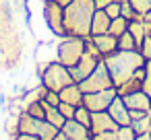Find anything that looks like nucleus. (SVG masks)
<instances>
[{
	"label": "nucleus",
	"instance_id": "obj_1",
	"mask_svg": "<svg viewBox=\"0 0 151 140\" xmlns=\"http://www.w3.org/2000/svg\"><path fill=\"white\" fill-rule=\"evenodd\" d=\"M108 70H110V76L114 80V87H120L124 80H128L139 68L145 66V58L139 50H116L112 54H108L104 58Z\"/></svg>",
	"mask_w": 151,
	"mask_h": 140
},
{
	"label": "nucleus",
	"instance_id": "obj_2",
	"mask_svg": "<svg viewBox=\"0 0 151 140\" xmlns=\"http://www.w3.org/2000/svg\"><path fill=\"white\" fill-rule=\"evenodd\" d=\"M95 15L93 0H73L64 6V33L77 37H91V19Z\"/></svg>",
	"mask_w": 151,
	"mask_h": 140
},
{
	"label": "nucleus",
	"instance_id": "obj_3",
	"mask_svg": "<svg viewBox=\"0 0 151 140\" xmlns=\"http://www.w3.org/2000/svg\"><path fill=\"white\" fill-rule=\"evenodd\" d=\"M40 80H42V85H44L46 89L56 91V93H60L64 87H68V85L75 82V78H73V74H70V68L64 66V64L58 62V60L46 64V68H44L42 74H40Z\"/></svg>",
	"mask_w": 151,
	"mask_h": 140
},
{
	"label": "nucleus",
	"instance_id": "obj_4",
	"mask_svg": "<svg viewBox=\"0 0 151 140\" xmlns=\"http://www.w3.org/2000/svg\"><path fill=\"white\" fill-rule=\"evenodd\" d=\"M83 54H85V37H77V35L60 37V41L56 45V60L58 62H62L68 68H73L81 60Z\"/></svg>",
	"mask_w": 151,
	"mask_h": 140
},
{
	"label": "nucleus",
	"instance_id": "obj_5",
	"mask_svg": "<svg viewBox=\"0 0 151 140\" xmlns=\"http://www.w3.org/2000/svg\"><path fill=\"white\" fill-rule=\"evenodd\" d=\"M79 85H81L83 93H95V91H104V89L114 87V80H112V76H110V70H108L106 62L99 60L97 66H95V70H93L85 80H81Z\"/></svg>",
	"mask_w": 151,
	"mask_h": 140
},
{
	"label": "nucleus",
	"instance_id": "obj_6",
	"mask_svg": "<svg viewBox=\"0 0 151 140\" xmlns=\"http://www.w3.org/2000/svg\"><path fill=\"white\" fill-rule=\"evenodd\" d=\"M44 21H46L48 29L56 37H64L66 35L64 33V6L46 0V4H44Z\"/></svg>",
	"mask_w": 151,
	"mask_h": 140
},
{
	"label": "nucleus",
	"instance_id": "obj_7",
	"mask_svg": "<svg viewBox=\"0 0 151 140\" xmlns=\"http://www.w3.org/2000/svg\"><path fill=\"white\" fill-rule=\"evenodd\" d=\"M116 97H118V89H116V87H110V89H104V91L85 93L83 105H87L91 111H108L110 103H112Z\"/></svg>",
	"mask_w": 151,
	"mask_h": 140
},
{
	"label": "nucleus",
	"instance_id": "obj_8",
	"mask_svg": "<svg viewBox=\"0 0 151 140\" xmlns=\"http://www.w3.org/2000/svg\"><path fill=\"white\" fill-rule=\"evenodd\" d=\"M104 60V58H101ZM97 62H99V58H95V56H91L89 52H85L83 56H81V60L70 68V74H73V78H75V82H81V80H85L93 70H95V66H97Z\"/></svg>",
	"mask_w": 151,
	"mask_h": 140
},
{
	"label": "nucleus",
	"instance_id": "obj_9",
	"mask_svg": "<svg viewBox=\"0 0 151 140\" xmlns=\"http://www.w3.org/2000/svg\"><path fill=\"white\" fill-rule=\"evenodd\" d=\"M120 126L114 122V117L108 111H93L91 115V132L99 134V132H116Z\"/></svg>",
	"mask_w": 151,
	"mask_h": 140
},
{
	"label": "nucleus",
	"instance_id": "obj_10",
	"mask_svg": "<svg viewBox=\"0 0 151 140\" xmlns=\"http://www.w3.org/2000/svg\"><path fill=\"white\" fill-rule=\"evenodd\" d=\"M108 113L114 117V122H116L118 126H130V109H128V105L124 103V99H122L120 95L110 103Z\"/></svg>",
	"mask_w": 151,
	"mask_h": 140
},
{
	"label": "nucleus",
	"instance_id": "obj_11",
	"mask_svg": "<svg viewBox=\"0 0 151 140\" xmlns=\"http://www.w3.org/2000/svg\"><path fill=\"white\" fill-rule=\"evenodd\" d=\"M62 132H64V134H66L70 140H91V138H93V132H91V128L83 126V124H81V122H77L75 117L64 122V128H62Z\"/></svg>",
	"mask_w": 151,
	"mask_h": 140
},
{
	"label": "nucleus",
	"instance_id": "obj_12",
	"mask_svg": "<svg viewBox=\"0 0 151 140\" xmlns=\"http://www.w3.org/2000/svg\"><path fill=\"white\" fill-rule=\"evenodd\" d=\"M124 103L128 105V109H143V111H151V97L141 89V91H134V93H128L122 97Z\"/></svg>",
	"mask_w": 151,
	"mask_h": 140
},
{
	"label": "nucleus",
	"instance_id": "obj_13",
	"mask_svg": "<svg viewBox=\"0 0 151 140\" xmlns=\"http://www.w3.org/2000/svg\"><path fill=\"white\" fill-rule=\"evenodd\" d=\"M91 41L97 45V50H99V54L106 58L108 54H112V52H116L118 50V37L116 35H112V33H101V35H91Z\"/></svg>",
	"mask_w": 151,
	"mask_h": 140
},
{
	"label": "nucleus",
	"instance_id": "obj_14",
	"mask_svg": "<svg viewBox=\"0 0 151 140\" xmlns=\"http://www.w3.org/2000/svg\"><path fill=\"white\" fill-rule=\"evenodd\" d=\"M58 95H60V101L70 103V105H75V107L83 105V99H85V93H83V89H81L79 82H73V85L64 87Z\"/></svg>",
	"mask_w": 151,
	"mask_h": 140
},
{
	"label": "nucleus",
	"instance_id": "obj_15",
	"mask_svg": "<svg viewBox=\"0 0 151 140\" xmlns=\"http://www.w3.org/2000/svg\"><path fill=\"white\" fill-rule=\"evenodd\" d=\"M143 78H145V66L143 68H139L128 80H124L120 87H116L118 89V95L120 97H124V95H128V93H134V91H141L143 89Z\"/></svg>",
	"mask_w": 151,
	"mask_h": 140
},
{
	"label": "nucleus",
	"instance_id": "obj_16",
	"mask_svg": "<svg viewBox=\"0 0 151 140\" xmlns=\"http://www.w3.org/2000/svg\"><path fill=\"white\" fill-rule=\"evenodd\" d=\"M110 23H112V19L108 17V13L101 11V9H95V15L91 19V35L108 33L110 31Z\"/></svg>",
	"mask_w": 151,
	"mask_h": 140
},
{
	"label": "nucleus",
	"instance_id": "obj_17",
	"mask_svg": "<svg viewBox=\"0 0 151 140\" xmlns=\"http://www.w3.org/2000/svg\"><path fill=\"white\" fill-rule=\"evenodd\" d=\"M46 119H48L52 126H56L58 130H62V128H64V122H66V117L60 113L58 107H48V105H46Z\"/></svg>",
	"mask_w": 151,
	"mask_h": 140
},
{
	"label": "nucleus",
	"instance_id": "obj_18",
	"mask_svg": "<svg viewBox=\"0 0 151 140\" xmlns=\"http://www.w3.org/2000/svg\"><path fill=\"white\" fill-rule=\"evenodd\" d=\"M128 19H124L122 15L120 17H116V19H112V23H110V31L108 33H112V35H116V37H120L124 31H128Z\"/></svg>",
	"mask_w": 151,
	"mask_h": 140
},
{
	"label": "nucleus",
	"instance_id": "obj_19",
	"mask_svg": "<svg viewBox=\"0 0 151 140\" xmlns=\"http://www.w3.org/2000/svg\"><path fill=\"white\" fill-rule=\"evenodd\" d=\"M25 113H29L31 117H40V119H46V105L42 101H31L23 107Z\"/></svg>",
	"mask_w": 151,
	"mask_h": 140
},
{
	"label": "nucleus",
	"instance_id": "obj_20",
	"mask_svg": "<svg viewBox=\"0 0 151 140\" xmlns=\"http://www.w3.org/2000/svg\"><path fill=\"white\" fill-rule=\"evenodd\" d=\"M130 128H132L137 134H147V132H151V113L143 115L141 119H132V122H130Z\"/></svg>",
	"mask_w": 151,
	"mask_h": 140
},
{
	"label": "nucleus",
	"instance_id": "obj_21",
	"mask_svg": "<svg viewBox=\"0 0 151 140\" xmlns=\"http://www.w3.org/2000/svg\"><path fill=\"white\" fill-rule=\"evenodd\" d=\"M118 50H139V45H137V41H134V37H132V33L130 31H124L120 37H118Z\"/></svg>",
	"mask_w": 151,
	"mask_h": 140
},
{
	"label": "nucleus",
	"instance_id": "obj_22",
	"mask_svg": "<svg viewBox=\"0 0 151 140\" xmlns=\"http://www.w3.org/2000/svg\"><path fill=\"white\" fill-rule=\"evenodd\" d=\"M91 115H93V111H91L87 105H79L77 111H75V119L81 122V124L87 126V128H91Z\"/></svg>",
	"mask_w": 151,
	"mask_h": 140
},
{
	"label": "nucleus",
	"instance_id": "obj_23",
	"mask_svg": "<svg viewBox=\"0 0 151 140\" xmlns=\"http://www.w3.org/2000/svg\"><path fill=\"white\" fill-rule=\"evenodd\" d=\"M42 103L48 105V107H58V105H60V95H58L56 91L46 89V93H44V97H42Z\"/></svg>",
	"mask_w": 151,
	"mask_h": 140
},
{
	"label": "nucleus",
	"instance_id": "obj_24",
	"mask_svg": "<svg viewBox=\"0 0 151 140\" xmlns=\"http://www.w3.org/2000/svg\"><path fill=\"white\" fill-rule=\"evenodd\" d=\"M124 19H128V21H137V19H143V15H139L137 11H134V6L130 4V2H122V13H120Z\"/></svg>",
	"mask_w": 151,
	"mask_h": 140
},
{
	"label": "nucleus",
	"instance_id": "obj_25",
	"mask_svg": "<svg viewBox=\"0 0 151 140\" xmlns=\"http://www.w3.org/2000/svg\"><path fill=\"white\" fill-rule=\"evenodd\" d=\"M130 4L134 6V11L139 13V15H147V13H151V0H130Z\"/></svg>",
	"mask_w": 151,
	"mask_h": 140
},
{
	"label": "nucleus",
	"instance_id": "obj_26",
	"mask_svg": "<svg viewBox=\"0 0 151 140\" xmlns=\"http://www.w3.org/2000/svg\"><path fill=\"white\" fill-rule=\"evenodd\" d=\"M116 134H118V140H137V132L130 126H120Z\"/></svg>",
	"mask_w": 151,
	"mask_h": 140
},
{
	"label": "nucleus",
	"instance_id": "obj_27",
	"mask_svg": "<svg viewBox=\"0 0 151 140\" xmlns=\"http://www.w3.org/2000/svg\"><path fill=\"white\" fill-rule=\"evenodd\" d=\"M104 11L108 13L110 19H116V17H120V13H122V2H120V0H114V2H110Z\"/></svg>",
	"mask_w": 151,
	"mask_h": 140
},
{
	"label": "nucleus",
	"instance_id": "obj_28",
	"mask_svg": "<svg viewBox=\"0 0 151 140\" xmlns=\"http://www.w3.org/2000/svg\"><path fill=\"white\" fill-rule=\"evenodd\" d=\"M143 91L151 97V60L145 62V78H143Z\"/></svg>",
	"mask_w": 151,
	"mask_h": 140
},
{
	"label": "nucleus",
	"instance_id": "obj_29",
	"mask_svg": "<svg viewBox=\"0 0 151 140\" xmlns=\"http://www.w3.org/2000/svg\"><path fill=\"white\" fill-rule=\"evenodd\" d=\"M139 52L143 54V58H145V60H151V31H149V33H147V37L143 39V43H141Z\"/></svg>",
	"mask_w": 151,
	"mask_h": 140
},
{
	"label": "nucleus",
	"instance_id": "obj_30",
	"mask_svg": "<svg viewBox=\"0 0 151 140\" xmlns=\"http://www.w3.org/2000/svg\"><path fill=\"white\" fill-rule=\"evenodd\" d=\"M58 109H60V113H62L66 119H73V117H75V111H77V107H75V105H70V103H64V101H60Z\"/></svg>",
	"mask_w": 151,
	"mask_h": 140
},
{
	"label": "nucleus",
	"instance_id": "obj_31",
	"mask_svg": "<svg viewBox=\"0 0 151 140\" xmlns=\"http://www.w3.org/2000/svg\"><path fill=\"white\" fill-rule=\"evenodd\" d=\"M85 52H89L91 56H95V58H99V60L104 58V56L99 54V50H97V45H95V43L91 41V37H87V39H85Z\"/></svg>",
	"mask_w": 151,
	"mask_h": 140
},
{
	"label": "nucleus",
	"instance_id": "obj_32",
	"mask_svg": "<svg viewBox=\"0 0 151 140\" xmlns=\"http://www.w3.org/2000/svg\"><path fill=\"white\" fill-rule=\"evenodd\" d=\"M91 140H118V134L116 132H99V134H93Z\"/></svg>",
	"mask_w": 151,
	"mask_h": 140
},
{
	"label": "nucleus",
	"instance_id": "obj_33",
	"mask_svg": "<svg viewBox=\"0 0 151 140\" xmlns=\"http://www.w3.org/2000/svg\"><path fill=\"white\" fill-rule=\"evenodd\" d=\"M147 113H151V111H143V109H130V122L132 119H141L143 115H147Z\"/></svg>",
	"mask_w": 151,
	"mask_h": 140
},
{
	"label": "nucleus",
	"instance_id": "obj_34",
	"mask_svg": "<svg viewBox=\"0 0 151 140\" xmlns=\"http://www.w3.org/2000/svg\"><path fill=\"white\" fill-rule=\"evenodd\" d=\"M15 140H40V136H35V134H27V132H19Z\"/></svg>",
	"mask_w": 151,
	"mask_h": 140
},
{
	"label": "nucleus",
	"instance_id": "obj_35",
	"mask_svg": "<svg viewBox=\"0 0 151 140\" xmlns=\"http://www.w3.org/2000/svg\"><path fill=\"white\" fill-rule=\"evenodd\" d=\"M110 2H114V0H93L95 9H101V11H104V9H106V6H108Z\"/></svg>",
	"mask_w": 151,
	"mask_h": 140
},
{
	"label": "nucleus",
	"instance_id": "obj_36",
	"mask_svg": "<svg viewBox=\"0 0 151 140\" xmlns=\"http://www.w3.org/2000/svg\"><path fill=\"white\" fill-rule=\"evenodd\" d=\"M50 2H56V4H60V6H68L73 0H50Z\"/></svg>",
	"mask_w": 151,
	"mask_h": 140
},
{
	"label": "nucleus",
	"instance_id": "obj_37",
	"mask_svg": "<svg viewBox=\"0 0 151 140\" xmlns=\"http://www.w3.org/2000/svg\"><path fill=\"white\" fill-rule=\"evenodd\" d=\"M54 140H70V138H68V136H66V134H64V132L60 130V132L56 134V138H54Z\"/></svg>",
	"mask_w": 151,
	"mask_h": 140
},
{
	"label": "nucleus",
	"instance_id": "obj_38",
	"mask_svg": "<svg viewBox=\"0 0 151 140\" xmlns=\"http://www.w3.org/2000/svg\"><path fill=\"white\" fill-rule=\"evenodd\" d=\"M137 140H151V134H137Z\"/></svg>",
	"mask_w": 151,
	"mask_h": 140
},
{
	"label": "nucleus",
	"instance_id": "obj_39",
	"mask_svg": "<svg viewBox=\"0 0 151 140\" xmlns=\"http://www.w3.org/2000/svg\"><path fill=\"white\" fill-rule=\"evenodd\" d=\"M145 21H147V23H151V13H147V15H145Z\"/></svg>",
	"mask_w": 151,
	"mask_h": 140
},
{
	"label": "nucleus",
	"instance_id": "obj_40",
	"mask_svg": "<svg viewBox=\"0 0 151 140\" xmlns=\"http://www.w3.org/2000/svg\"><path fill=\"white\" fill-rule=\"evenodd\" d=\"M120 2H130V0H120Z\"/></svg>",
	"mask_w": 151,
	"mask_h": 140
},
{
	"label": "nucleus",
	"instance_id": "obj_41",
	"mask_svg": "<svg viewBox=\"0 0 151 140\" xmlns=\"http://www.w3.org/2000/svg\"><path fill=\"white\" fill-rule=\"evenodd\" d=\"M149 134H151V132H149Z\"/></svg>",
	"mask_w": 151,
	"mask_h": 140
}]
</instances>
